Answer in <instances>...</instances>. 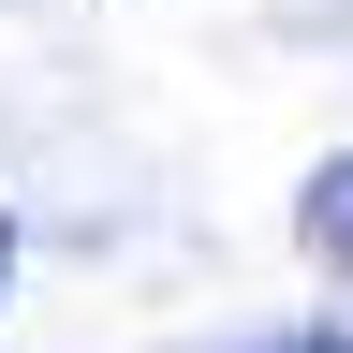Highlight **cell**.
I'll return each instance as SVG.
<instances>
[{
  "label": "cell",
  "mask_w": 353,
  "mask_h": 353,
  "mask_svg": "<svg viewBox=\"0 0 353 353\" xmlns=\"http://www.w3.org/2000/svg\"><path fill=\"white\" fill-rule=\"evenodd\" d=\"M309 236H324V250H339V265H353V162H339V176H324V192H309Z\"/></svg>",
  "instance_id": "obj_1"
},
{
  "label": "cell",
  "mask_w": 353,
  "mask_h": 353,
  "mask_svg": "<svg viewBox=\"0 0 353 353\" xmlns=\"http://www.w3.org/2000/svg\"><path fill=\"white\" fill-rule=\"evenodd\" d=\"M265 353H353V339H265Z\"/></svg>",
  "instance_id": "obj_2"
},
{
  "label": "cell",
  "mask_w": 353,
  "mask_h": 353,
  "mask_svg": "<svg viewBox=\"0 0 353 353\" xmlns=\"http://www.w3.org/2000/svg\"><path fill=\"white\" fill-rule=\"evenodd\" d=\"M0 280H15V206H0Z\"/></svg>",
  "instance_id": "obj_3"
}]
</instances>
